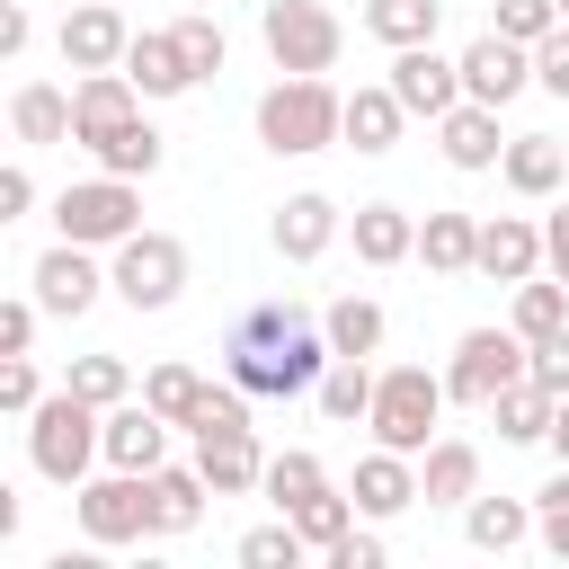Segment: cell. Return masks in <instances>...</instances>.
Returning <instances> with one entry per match:
<instances>
[{"label": "cell", "instance_id": "obj_1", "mask_svg": "<svg viewBox=\"0 0 569 569\" xmlns=\"http://www.w3.org/2000/svg\"><path fill=\"white\" fill-rule=\"evenodd\" d=\"M222 373L249 391V400H302L320 373H329V329L302 311V302H249L222 338Z\"/></svg>", "mask_w": 569, "mask_h": 569}, {"label": "cell", "instance_id": "obj_2", "mask_svg": "<svg viewBox=\"0 0 569 569\" xmlns=\"http://www.w3.org/2000/svg\"><path fill=\"white\" fill-rule=\"evenodd\" d=\"M258 142L276 160H311L329 142H347V89H329V71H284L267 98H258Z\"/></svg>", "mask_w": 569, "mask_h": 569}, {"label": "cell", "instance_id": "obj_3", "mask_svg": "<svg viewBox=\"0 0 569 569\" xmlns=\"http://www.w3.org/2000/svg\"><path fill=\"white\" fill-rule=\"evenodd\" d=\"M27 462H36V480L80 489V480L107 462V409H98V400H80L71 382H62V391H44V400L27 409Z\"/></svg>", "mask_w": 569, "mask_h": 569}, {"label": "cell", "instance_id": "obj_4", "mask_svg": "<svg viewBox=\"0 0 569 569\" xmlns=\"http://www.w3.org/2000/svg\"><path fill=\"white\" fill-rule=\"evenodd\" d=\"M445 400H453L445 373H427V365H382L365 427H373V445H391V453H427L436 427H445Z\"/></svg>", "mask_w": 569, "mask_h": 569}, {"label": "cell", "instance_id": "obj_5", "mask_svg": "<svg viewBox=\"0 0 569 569\" xmlns=\"http://www.w3.org/2000/svg\"><path fill=\"white\" fill-rule=\"evenodd\" d=\"M53 231L80 240V249H116V240H133V231H142V178H116V169L71 178V187L53 196Z\"/></svg>", "mask_w": 569, "mask_h": 569}, {"label": "cell", "instance_id": "obj_6", "mask_svg": "<svg viewBox=\"0 0 569 569\" xmlns=\"http://www.w3.org/2000/svg\"><path fill=\"white\" fill-rule=\"evenodd\" d=\"M71 516H80V533L98 542V551H124V542H160V525H151V471H89L80 489H71Z\"/></svg>", "mask_w": 569, "mask_h": 569}, {"label": "cell", "instance_id": "obj_7", "mask_svg": "<svg viewBox=\"0 0 569 569\" xmlns=\"http://www.w3.org/2000/svg\"><path fill=\"white\" fill-rule=\"evenodd\" d=\"M107 293L124 311H169L187 293V240L178 231H133L107 249Z\"/></svg>", "mask_w": 569, "mask_h": 569}, {"label": "cell", "instance_id": "obj_8", "mask_svg": "<svg viewBox=\"0 0 569 569\" xmlns=\"http://www.w3.org/2000/svg\"><path fill=\"white\" fill-rule=\"evenodd\" d=\"M525 365H533V347H525L516 320H498V329H462L453 356H445V391H453L462 409H489L507 382H525Z\"/></svg>", "mask_w": 569, "mask_h": 569}, {"label": "cell", "instance_id": "obj_9", "mask_svg": "<svg viewBox=\"0 0 569 569\" xmlns=\"http://www.w3.org/2000/svg\"><path fill=\"white\" fill-rule=\"evenodd\" d=\"M258 44H267L276 71H338L347 27H338V9H320V0H267V9H258Z\"/></svg>", "mask_w": 569, "mask_h": 569}, {"label": "cell", "instance_id": "obj_10", "mask_svg": "<svg viewBox=\"0 0 569 569\" xmlns=\"http://www.w3.org/2000/svg\"><path fill=\"white\" fill-rule=\"evenodd\" d=\"M53 44H62V62H71V71H124L133 18H124V0H80V9L53 27Z\"/></svg>", "mask_w": 569, "mask_h": 569}, {"label": "cell", "instance_id": "obj_11", "mask_svg": "<svg viewBox=\"0 0 569 569\" xmlns=\"http://www.w3.org/2000/svg\"><path fill=\"white\" fill-rule=\"evenodd\" d=\"M533 89V44H516V36H471L462 44V98H480V107H507V98H525Z\"/></svg>", "mask_w": 569, "mask_h": 569}, {"label": "cell", "instance_id": "obj_12", "mask_svg": "<svg viewBox=\"0 0 569 569\" xmlns=\"http://www.w3.org/2000/svg\"><path fill=\"white\" fill-rule=\"evenodd\" d=\"M36 302L53 311V320H80L98 293H107V267H98V249H80V240H53L44 258H36Z\"/></svg>", "mask_w": 569, "mask_h": 569}, {"label": "cell", "instance_id": "obj_13", "mask_svg": "<svg viewBox=\"0 0 569 569\" xmlns=\"http://www.w3.org/2000/svg\"><path fill=\"white\" fill-rule=\"evenodd\" d=\"M391 89H400V107L409 116H445V107H462V53H436V44H400L391 53Z\"/></svg>", "mask_w": 569, "mask_h": 569}, {"label": "cell", "instance_id": "obj_14", "mask_svg": "<svg viewBox=\"0 0 569 569\" xmlns=\"http://www.w3.org/2000/svg\"><path fill=\"white\" fill-rule=\"evenodd\" d=\"M133 116H142V89H133L124 71H80V80H71V142H80V151H98L107 133H124Z\"/></svg>", "mask_w": 569, "mask_h": 569}, {"label": "cell", "instance_id": "obj_15", "mask_svg": "<svg viewBox=\"0 0 569 569\" xmlns=\"http://www.w3.org/2000/svg\"><path fill=\"white\" fill-rule=\"evenodd\" d=\"M347 231V213L320 196V187H302V196H284L276 204V222H267V240H276V258L284 267H311V258H329V240Z\"/></svg>", "mask_w": 569, "mask_h": 569}, {"label": "cell", "instance_id": "obj_16", "mask_svg": "<svg viewBox=\"0 0 569 569\" xmlns=\"http://www.w3.org/2000/svg\"><path fill=\"white\" fill-rule=\"evenodd\" d=\"M471 276H489V284L542 276V222L533 213H480V267Z\"/></svg>", "mask_w": 569, "mask_h": 569}, {"label": "cell", "instance_id": "obj_17", "mask_svg": "<svg viewBox=\"0 0 569 569\" xmlns=\"http://www.w3.org/2000/svg\"><path fill=\"white\" fill-rule=\"evenodd\" d=\"M356 516H373V525H391V516H409L418 507V453H391V445H373V453H356Z\"/></svg>", "mask_w": 569, "mask_h": 569}, {"label": "cell", "instance_id": "obj_18", "mask_svg": "<svg viewBox=\"0 0 569 569\" xmlns=\"http://www.w3.org/2000/svg\"><path fill=\"white\" fill-rule=\"evenodd\" d=\"M436 151L462 169V178H480V169H498L507 160V133H498V107H480V98H462V107H445L436 116Z\"/></svg>", "mask_w": 569, "mask_h": 569}, {"label": "cell", "instance_id": "obj_19", "mask_svg": "<svg viewBox=\"0 0 569 569\" xmlns=\"http://www.w3.org/2000/svg\"><path fill=\"white\" fill-rule=\"evenodd\" d=\"M196 471L213 480V498H249V489L267 480L258 427H204V436H196Z\"/></svg>", "mask_w": 569, "mask_h": 569}, {"label": "cell", "instance_id": "obj_20", "mask_svg": "<svg viewBox=\"0 0 569 569\" xmlns=\"http://www.w3.org/2000/svg\"><path fill=\"white\" fill-rule=\"evenodd\" d=\"M480 498V445L471 436H436L427 453H418V507H471Z\"/></svg>", "mask_w": 569, "mask_h": 569}, {"label": "cell", "instance_id": "obj_21", "mask_svg": "<svg viewBox=\"0 0 569 569\" xmlns=\"http://www.w3.org/2000/svg\"><path fill=\"white\" fill-rule=\"evenodd\" d=\"M107 462H116V471H160V462H169V418H160L142 391L107 409Z\"/></svg>", "mask_w": 569, "mask_h": 569}, {"label": "cell", "instance_id": "obj_22", "mask_svg": "<svg viewBox=\"0 0 569 569\" xmlns=\"http://www.w3.org/2000/svg\"><path fill=\"white\" fill-rule=\"evenodd\" d=\"M124 80H133L142 98H187V89H204V80L187 71V53H178L169 27H133V44H124Z\"/></svg>", "mask_w": 569, "mask_h": 569}, {"label": "cell", "instance_id": "obj_23", "mask_svg": "<svg viewBox=\"0 0 569 569\" xmlns=\"http://www.w3.org/2000/svg\"><path fill=\"white\" fill-rule=\"evenodd\" d=\"M9 133H18V151H53V142H71V89H53V80H18V89H9Z\"/></svg>", "mask_w": 569, "mask_h": 569}, {"label": "cell", "instance_id": "obj_24", "mask_svg": "<svg viewBox=\"0 0 569 569\" xmlns=\"http://www.w3.org/2000/svg\"><path fill=\"white\" fill-rule=\"evenodd\" d=\"M400 133H409V107H400V89H391V80L347 89V151L382 160V151H400Z\"/></svg>", "mask_w": 569, "mask_h": 569}, {"label": "cell", "instance_id": "obj_25", "mask_svg": "<svg viewBox=\"0 0 569 569\" xmlns=\"http://www.w3.org/2000/svg\"><path fill=\"white\" fill-rule=\"evenodd\" d=\"M498 178H507L525 204H551V196L569 187V151H560L551 133H507V160H498Z\"/></svg>", "mask_w": 569, "mask_h": 569}, {"label": "cell", "instance_id": "obj_26", "mask_svg": "<svg viewBox=\"0 0 569 569\" xmlns=\"http://www.w3.org/2000/svg\"><path fill=\"white\" fill-rule=\"evenodd\" d=\"M347 240H356V267H400V258H418V213L409 204H356Z\"/></svg>", "mask_w": 569, "mask_h": 569}, {"label": "cell", "instance_id": "obj_27", "mask_svg": "<svg viewBox=\"0 0 569 569\" xmlns=\"http://www.w3.org/2000/svg\"><path fill=\"white\" fill-rule=\"evenodd\" d=\"M204 498H213V480H204L196 462H160V471H151V525H160V542L196 533V525H204Z\"/></svg>", "mask_w": 569, "mask_h": 569}, {"label": "cell", "instance_id": "obj_28", "mask_svg": "<svg viewBox=\"0 0 569 569\" xmlns=\"http://www.w3.org/2000/svg\"><path fill=\"white\" fill-rule=\"evenodd\" d=\"M462 542L489 551V560L525 551V542H533V498H489V489H480V498L462 507Z\"/></svg>", "mask_w": 569, "mask_h": 569}, {"label": "cell", "instance_id": "obj_29", "mask_svg": "<svg viewBox=\"0 0 569 569\" xmlns=\"http://www.w3.org/2000/svg\"><path fill=\"white\" fill-rule=\"evenodd\" d=\"M373 356H329V373L311 382V400H320V418L329 427H365V409H373Z\"/></svg>", "mask_w": 569, "mask_h": 569}, {"label": "cell", "instance_id": "obj_30", "mask_svg": "<svg viewBox=\"0 0 569 569\" xmlns=\"http://www.w3.org/2000/svg\"><path fill=\"white\" fill-rule=\"evenodd\" d=\"M418 258H427V276H471L480 267V213H427Z\"/></svg>", "mask_w": 569, "mask_h": 569}, {"label": "cell", "instance_id": "obj_31", "mask_svg": "<svg viewBox=\"0 0 569 569\" xmlns=\"http://www.w3.org/2000/svg\"><path fill=\"white\" fill-rule=\"evenodd\" d=\"M320 329H329V356H382V302L373 293H338L329 311H320Z\"/></svg>", "mask_w": 569, "mask_h": 569}, {"label": "cell", "instance_id": "obj_32", "mask_svg": "<svg viewBox=\"0 0 569 569\" xmlns=\"http://www.w3.org/2000/svg\"><path fill=\"white\" fill-rule=\"evenodd\" d=\"M551 409H560V400H551L533 373H525V382H507V391L489 400V418H498V436H507V445H551Z\"/></svg>", "mask_w": 569, "mask_h": 569}, {"label": "cell", "instance_id": "obj_33", "mask_svg": "<svg viewBox=\"0 0 569 569\" xmlns=\"http://www.w3.org/2000/svg\"><path fill=\"white\" fill-rule=\"evenodd\" d=\"M436 27H445V0H365V36L373 44H436Z\"/></svg>", "mask_w": 569, "mask_h": 569}, {"label": "cell", "instance_id": "obj_34", "mask_svg": "<svg viewBox=\"0 0 569 569\" xmlns=\"http://www.w3.org/2000/svg\"><path fill=\"white\" fill-rule=\"evenodd\" d=\"M89 160H98V169H116V178H151V169L169 160V133H160L151 116H133V124H124V133H107Z\"/></svg>", "mask_w": 569, "mask_h": 569}, {"label": "cell", "instance_id": "obj_35", "mask_svg": "<svg viewBox=\"0 0 569 569\" xmlns=\"http://www.w3.org/2000/svg\"><path fill=\"white\" fill-rule=\"evenodd\" d=\"M204 391H213V382H204L196 365H178V356L142 373V400H151V409H160L169 427H196V409H204Z\"/></svg>", "mask_w": 569, "mask_h": 569}, {"label": "cell", "instance_id": "obj_36", "mask_svg": "<svg viewBox=\"0 0 569 569\" xmlns=\"http://www.w3.org/2000/svg\"><path fill=\"white\" fill-rule=\"evenodd\" d=\"M267 498H276V516H293L302 498H320L329 489V462L320 453H302V445H284V453H267V480H258Z\"/></svg>", "mask_w": 569, "mask_h": 569}, {"label": "cell", "instance_id": "obj_37", "mask_svg": "<svg viewBox=\"0 0 569 569\" xmlns=\"http://www.w3.org/2000/svg\"><path fill=\"white\" fill-rule=\"evenodd\" d=\"M507 320L525 329V347H533V338H551V329H569V284H560L551 267H542V276H525V284H516V311H507Z\"/></svg>", "mask_w": 569, "mask_h": 569}, {"label": "cell", "instance_id": "obj_38", "mask_svg": "<svg viewBox=\"0 0 569 569\" xmlns=\"http://www.w3.org/2000/svg\"><path fill=\"white\" fill-rule=\"evenodd\" d=\"M347 525H356V489H338V480H329L320 498H302V507H293V533H302L320 560L338 551V533H347Z\"/></svg>", "mask_w": 569, "mask_h": 569}, {"label": "cell", "instance_id": "obj_39", "mask_svg": "<svg viewBox=\"0 0 569 569\" xmlns=\"http://www.w3.org/2000/svg\"><path fill=\"white\" fill-rule=\"evenodd\" d=\"M80 400H98V409H116V400H133V365L124 356H107V347H89V356H71V373H62Z\"/></svg>", "mask_w": 569, "mask_h": 569}, {"label": "cell", "instance_id": "obj_40", "mask_svg": "<svg viewBox=\"0 0 569 569\" xmlns=\"http://www.w3.org/2000/svg\"><path fill=\"white\" fill-rule=\"evenodd\" d=\"M169 36H178V53H187V71H196V80H213V71L231 62V36H222V18H213V9H187Z\"/></svg>", "mask_w": 569, "mask_h": 569}, {"label": "cell", "instance_id": "obj_41", "mask_svg": "<svg viewBox=\"0 0 569 569\" xmlns=\"http://www.w3.org/2000/svg\"><path fill=\"white\" fill-rule=\"evenodd\" d=\"M302 533H293V516H276V525H249L240 533V569H302Z\"/></svg>", "mask_w": 569, "mask_h": 569}, {"label": "cell", "instance_id": "obj_42", "mask_svg": "<svg viewBox=\"0 0 569 569\" xmlns=\"http://www.w3.org/2000/svg\"><path fill=\"white\" fill-rule=\"evenodd\" d=\"M533 542H542L551 560H569V462L533 489Z\"/></svg>", "mask_w": 569, "mask_h": 569}, {"label": "cell", "instance_id": "obj_43", "mask_svg": "<svg viewBox=\"0 0 569 569\" xmlns=\"http://www.w3.org/2000/svg\"><path fill=\"white\" fill-rule=\"evenodd\" d=\"M489 27H498V36H516V44H542V36L560 27V0H498V9H489Z\"/></svg>", "mask_w": 569, "mask_h": 569}, {"label": "cell", "instance_id": "obj_44", "mask_svg": "<svg viewBox=\"0 0 569 569\" xmlns=\"http://www.w3.org/2000/svg\"><path fill=\"white\" fill-rule=\"evenodd\" d=\"M36 320H44V302L36 293H9L0 302V356H36Z\"/></svg>", "mask_w": 569, "mask_h": 569}, {"label": "cell", "instance_id": "obj_45", "mask_svg": "<svg viewBox=\"0 0 569 569\" xmlns=\"http://www.w3.org/2000/svg\"><path fill=\"white\" fill-rule=\"evenodd\" d=\"M44 400V373H36V356H0V409L9 418H27Z\"/></svg>", "mask_w": 569, "mask_h": 569}, {"label": "cell", "instance_id": "obj_46", "mask_svg": "<svg viewBox=\"0 0 569 569\" xmlns=\"http://www.w3.org/2000/svg\"><path fill=\"white\" fill-rule=\"evenodd\" d=\"M551 400H569V329H551V338H533V365H525Z\"/></svg>", "mask_w": 569, "mask_h": 569}, {"label": "cell", "instance_id": "obj_47", "mask_svg": "<svg viewBox=\"0 0 569 569\" xmlns=\"http://www.w3.org/2000/svg\"><path fill=\"white\" fill-rule=\"evenodd\" d=\"M533 89H551V98H569V18L533 44Z\"/></svg>", "mask_w": 569, "mask_h": 569}, {"label": "cell", "instance_id": "obj_48", "mask_svg": "<svg viewBox=\"0 0 569 569\" xmlns=\"http://www.w3.org/2000/svg\"><path fill=\"white\" fill-rule=\"evenodd\" d=\"M329 569H382V533H373V516L338 533V551H329Z\"/></svg>", "mask_w": 569, "mask_h": 569}, {"label": "cell", "instance_id": "obj_49", "mask_svg": "<svg viewBox=\"0 0 569 569\" xmlns=\"http://www.w3.org/2000/svg\"><path fill=\"white\" fill-rule=\"evenodd\" d=\"M542 267L569 284V196H551V213H542Z\"/></svg>", "mask_w": 569, "mask_h": 569}, {"label": "cell", "instance_id": "obj_50", "mask_svg": "<svg viewBox=\"0 0 569 569\" xmlns=\"http://www.w3.org/2000/svg\"><path fill=\"white\" fill-rule=\"evenodd\" d=\"M27 36H36V18H27V0H0V53H9V62L27 53Z\"/></svg>", "mask_w": 569, "mask_h": 569}, {"label": "cell", "instance_id": "obj_51", "mask_svg": "<svg viewBox=\"0 0 569 569\" xmlns=\"http://www.w3.org/2000/svg\"><path fill=\"white\" fill-rule=\"evenodd\" d=\"M27 204H36V178H27L18 160H9V169H0V222H18Z\"/></svg>", "mask_w": 569, "mask_h": 569}, {"label": "cell", "instance_id": "obj_52", "mask_svg": "<svg viewBox=\"0 0 569 569\" xmlns=\"http://www.w3.org/2000/svg\"><path fill=\"white\" fill-rule=\"evenodd\" d=\"M551 453H560V462H569V400H560V409H551Z\"/></svg>", "mask_w": 569, "mask_h": 569}, {"label": "cell", "instance_id": "obj_53", "mask_svg": "<svg viewBox=\"0 0 569 569\" xmlns=\"http://www.w3.org/2000/svg\"><path fill=\"white\" fill-rule=\"evenodd\" d=\"M187 9H222V0H187Z\"/></svg>", "mask_w": 569, "mask_h": 569}, {"label": "cell", "instance_id": "obj_54", "mask_svg": "<svg viewBox=\"0 0 569 569\" xmlns=\"http://www.w3.org/2000/svg\"><path fill=\"white\" fill-rule=\"evenodd\" d=\"M560 18H569V0H560Z\"/></svg>", "mask_w": 569, "mask_h": 569}]
</instances>
